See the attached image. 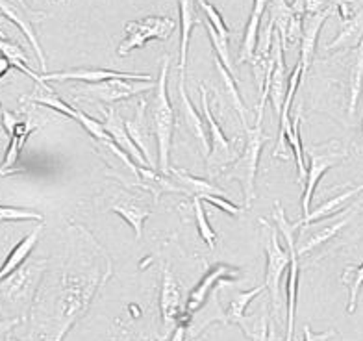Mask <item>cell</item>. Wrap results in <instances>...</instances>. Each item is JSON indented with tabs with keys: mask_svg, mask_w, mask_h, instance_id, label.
<instances>
[{
	"mask_svg": "<svg viewBox=\"0 0 363 341\" xmlns=\"http://www.w3.org/2000/svg\"><path fill=\"white\" fill-rule=\"evenodd\" d=\"M113 274V262L104 247L82 225L67 228L63 255L47 269L30 310L28 341H63L87 313L99 289Z\"/></svg>",
	"mask_w": 363,
	"mask_h": 341,
	"instance_id": "cell-1",
	"label": "cell"
},
{
	"mask_svg": "<svg viewBox=\"0 0 363 341\" xmlns=\"http://www.w3.org/2000/svg\"><path fill=\"white\" fill-rule=\"evenodd\" d=\"M47 269L48 259H28L19 269L0 280V310L10 315V319L23 321L34 306Z\"/></svg>",
	"mask_w": 363,
	"mask_h": 341,
	"instance_id": "cell-2",
	"label": "cell"
},
{
	"mask_svg": "<svg viewBox=\"0 0 363 341\" xmlns=\"http://www.w3.org/2000/svg\"><path fill=\"white\" fill-rule=\"evenodd\" d=\"M169 65H171V56L163 58L158 82H156V93L150 102V128H152L156 143H158V171L163 177H169L172 169V132L177 125V113H174V108L169 99Z\"/></svg>",
	"mask_w": 363,
	"mask_h": 341,
	"instance_id": "cell-3",
	"label": "cell"
},
{
	"mask_svg": "<svg viewBox=\"0 0 363 341\" xmlns=\"http://www.w3.org/2000/svg\"><path fill=\"white\" fill-rule=\"evenodd\" d=\"M263 113L256 116V125L243 126L245 147L238 154V158L228 165V169H220V177L225 180H238L245 193V208L252 206L256 201V173H258L259 156L263 145L269 141V135L263 132Z\"/></svg>",
	"mask_w": 363,
	"mask_h": 341,
	"instance_id": "cell-4",
	"label": "cell"
},
{
	"mask_svg": "<svg viewBox=\"0 0 363 341\" xmlns=\"http://www.w3.org/2000/svg\"><path fill=\"white\" fill-rule=\"evenodd\" d=\"M263 225V247H265V258H267V267H265V291H269L272 306V318H278V313L286 308L282 301V276L287 274L289 269V250L284 249L280 243L277 226L262 219Z\"/></svg>",
	"mask_w": 363,
	"mask_h": 341,
	"instance_id": "cell-5",
	"label": "cell"
},
{
	"mask_svg": "<svg viewBox=\"0 0 363 341\" xmlns=\"http://www.w3.org/2000/svg\"><path fill=\"white\" fill-rule=\"evenodd\" d=\"M274 216L272 223L277 226L280 234L286 237V245L289 250V269H287V284H286V341H293L295 336V313H296V295H298V276H301V267H298V255H296V232L298 225L289 223L286 217V210L280 202L274 204Z\"/></svg>",
	"mask_w": 363,
	"mask_h": 341,
	"instance_id": "cell-6",
	"label": "cell"
},
{
	"mask_svg": "<svg viewBox=\"0 0 363 341\" xmlns=\"http://www.w3.org/2000/svg\"><path fill=\"white\" fill-rule=\"evenodd\" d=\"M308 173L304 180V193H302V217L311 212V201L315 195L320 178L328 173L330 169L337 167L341 162L349 158V150L341 147L337 140H332L325 145H313L308 150Z\"/></svg>",
	"mask_w": 363,
	"mask_h": 341,
	"instance_id": "cell-7",
	"label": "cell"
},
{
	"mask_svg": "<svg viewBox=\"0 0 363 341\" xmlns=\"http://www.w3.org/2000/svg\"><path fill=\"white\" fill-rule=\"evenodd\" d=\"M177 30V21L163 15H147L141 19L128 21L125 24L126 38L119 45L117 54L128 56L134 48H143L148 41H165Z\"/></svg>",
	"mask_w": 363,
	"mask_h": 341,
	"instance_id": "cell-8",
	"label": "cell"
},
{
	"mask_svg": "<svg viewBox=\"0 0 363 341\" xmlns=\"http://www.w3.org/2000/svg\"><path fill=\"white\" fill-rule=\"evenodd\" d=\"M201 106L202 116H204L206 128L210 134V154H208V165L211 167H223V165H230L238 158V150L234 149V143L226 138L220 125L216 121L213 113H211L210 99H208V89L201 84Z\"/></svg>",
	"mask_w": 363,
	"mask_h": 341,
	"instance_id": "cell-9",
	"label": "cell"
},
{
	"mask_svg": "<svg viewBox=\"0 0 363 341\" xmlns=\"http://www.w3.org/2000/svg\"><path fill=\"white\" fill-rule=\"evenodd\" d=\"M2 123H4L6 132L10 135V145H8V150H6L2 167H0V174L6 177V174L17 173L15 165L19 162L24 143L30 138V134L38 128V125L34 123L32 116H28L26 119H19V116H15V113L6 110L2 111Z\"/></svg>",
	"mask_w": 363,
	"mask_h": 341,
	"instance_id": "cell-10",
	"label": "cell"
},
{
	"mask_svg": "<svg viewBox=\"0 0 363 341\" xmlns=\"http://www.w3.org/2000/svg\"><path fill=\"white\" fill-rule=\"evenodd\" d=\"M154 86H156V82H132V80L111 78V80H104V82L99 84H84L77 91H80L82 95H86L87 99L104 102V104L111 106L115 102L126 101L130 96L148 91Z\"/></svg>",
	"mask_w": 363,
	"mask_h": 341,
	"instance_id": "cell-11",
	"label": "cell"
},
{
	"mask_svg": "<svg viewBox=\"0 0 363 341\" xmlns=\"http://www.w3.org/2000/svg\"><path fill=\"white\" fill-rule=\"evenodd\" d=\"M241 276V271L234 265L226 264H216L208 267L206 274L201 279V282L196 284L193 291L187 297L186 303V313L187 315H193L204 306L206 298L210 297V294H213L219 284H230L238 280Z\"/></svg>",
	"mask_w": 363,
	"mask_h": 341,
	"instance_id": "cell-12",
	"label": "cell"
},
{
	"mask_svg": "<svg viewBox=\"0 0 363 341\" xmlns=\"http://www.w3.org/2000/svg\"><path fill=\"white\" fill-rule=\"evenodd\" d=\"M0 11L4 13L6 19H10L11 23L19 26L24 38L28 39V43L34 48L35 56L39 60V67H41L43 74H47V58H45V52L43 48H41V43H39L38 32H35L34 26L35 21L43 19V13L34 11L24 2H0Z\"/></svg>",
	"mask_w": 363,
	"mask_h": 341,
	"instance_id": "cell-13",
	"label": "cell"
},
{
	"mask_svg": "<svg viewBox=\"0 0 363 341\" xmlns=\"http://www.w3.org/2000/svg\"><path fill=\"white\" fill-rule=\"evenodd\" d=\"M182 294L180 282L169 267H163L162 273V289H160V312H162V323L165 328H177L182 318L186 315V303Z\"/></svg>",
	"mask_w": 363,
	"mask_h": 341,
	"instance_id": "cell-14",
	"label": "cell"
},
{
	"mask_svg": "<svg viewBox=\"0 0 363 341\" xmlns=\"http://www.w3.org/2000/svg\"><path fill=\"white\" fill-rule=\"evenodd\" d=\"M111 78H121V80H132V82H154L150 74H141V72H119L111 69H72V71L62 72H47L43 74L45 82H54V80H77L84 84H99Z\"/></svg>",
	"mask_w": 363,
	"mask_h": 341,
	"instance_id": "cell-15",
	"label": "cell"
},
{
	"mask_svg": "<svg viewBox=\"0 0 363 341\" xmlns=\"http://www.w3.org/2000/svg\"><path fill=\"white\" fill-rule=\"evenodd\" d=\"M335 11V4H330L326 10L319 11L313 15H304L302 21V39H301V56H298V63L302 67V78L301 84L304 82V77L308 74V69L311 67L313 58H315L317 39H319V32L323 28V24L326 23L330 15Z\"/></svg>",
	"mask_w": 363,
	"mask_h": 341,
	"instance_id": "cell-16",
	"label": "cell"
},
{
	"mask_svg": "<svg viewBox=\"0 0 363 341\" xmlns=\"http://www.w3.org/2000/svg\"><path fill=\"white\" fill-rule=\"evenodd\" d=\"M178 99H180L178 113H180L187 132H189V134L199 141V145L202 147L204 154H210V134H208V128H206L204 117L196 111V108L193 106L191 99H189V95H187L186 77L178 78Z\"/></svg>",
	"mask_w": 363,
	"mask_h": 341,
	"instance_id": "cell-17",
	"label": "cell"
},
{
	"mask_svg": "<svg viewBox=\"0 0 363 341\" xmlns=\"http://www.w3.org/2000/svg\"><path fill=\"white\" fill-rule=\"evenodd\" d=\"M102 126H104L106 134L110 135V140L113 141L117 147H119L123 152L128 156L132 162H138V167H148L152 169L147 164V160L143 158V154L139 152V149L135 147V143L130 140L128 130H126L125 119L117 113L113 106H110L108 110H104V121H101Z\"/></svg>",
	"mask_w": 363,
	"mask_h": 341,
	"instance_id": "cell-18",
	"label": "cell"
},
{
	"mask_svg": "<svg viewBox=\"0 0 363 341\" xmlns=\"http://www.w3.org/2000/svg\"><path fill=\"white\" fill-rule=\"evenodd\" d=\"M354 210H356V208H347V212L341 213L337 219H332L328 225H319V223H317V225H319L317 226V230L311 232L310 235L302 234V243H298V245H296V255H298V258H301V256L310 255V252H315L319 247H323L325 243H328L330 240H334L335 235L340 234L345 226L352 221L354 213H356Z\"/></svg>",
	"mask_w": 363,
	"mask_h": 341,
	"instance_id": "cell-19",
	"label": "cell"
},
{
	"mask_svg": "<svg viewBox=\"0 0 363 341\" xmlns=\"http://www.w3.org/2000/svg\"><path fill=\"white\" fill-rule=\"evenodd\" d=\"M363 41V4L356 6L354 13L349 19L341 21V30L330 43H326V52L334 50H350L356 48Z\"/></svg>",
	"mask_w": 363,
	"mask_h": 341,
	"instance_id": "cell-20",
	"label": "cell"
},
{
	"mask_svg": "<svg viewBox=\"0 0 363 341\" xmlns=\"http://www.w3.org/2000/svg\"><path fill=\"white\" fill-rule=\"evenodd\" d=\"M169 177H172L171 180L174 182L178 191L187 193V195H191V197L202 199L206 197V195H213V197L228 199V193H226L225 189H220L216 182L206 180V178L195 177V174L187 173L186 169L172 167Z\"/></svg>",
	"mask_w": 363,
	"mask_h": 341,
	"instance_id": "cell-21",
	"label": "cell"
},
{
	"mask_svg": "<svg viewBox=\"0 0 363 341\" xmlns=\"http://www.w3.org/2000/svg\"><path fill=\"white\" fill-rule=\"evenodd\" d=\"M108 210L123 217V219L134 228L135 240H141V237H143L145 221L152 216V210H148L147 206H143L141 202L135 201V199L130 197V195H125V197L119 199V201L108 204Z\"/></svg>",
	"mask_w": 363,
	"mask_h": 341,
	"instance_id": "cell-22",
	"label": "cell"
},
{
	"mask_svg": "<svg viewBox=\"0 0 363 341\" xmlns=\"http://www.w3.org/2000/svg\"><path fill=\"white\" fill-rule=\"evenodd\" d=\"M43 223L35 225V228L30 234H26L23 240L10 250V255L6 256L4 264L0 265V280L6 279L8 274H11L13 271H17L21 265L26 264V259L30 258L32 250L35 249V245L39 243V237H41V232H43Z\"/></svg>",
	"mask_w": 363,
	"mask_h": 341,
	"instance_id": "cell-23",
	"label": "cell"
},
{
	"mask_svg": "<svg viewBox=\"0 0 363 341\" xmlns=\"http://www.w3.org/2000/svg\"><path fill=\"white\" fill-rule=\"evenodd\" d=\"M267 10V2L263 0H258L254 2L252 11H250L249 23L245 26V34L243 39H241V48H239V63H250L256 54V47H258V39H259V28H262V19L263 13Z\"/></svg>",
	"mask_w": 363,
	"mask_h": 341,
	"instance_id": "cell-24",
	"label": "cell"
},
{
	"mask_svg": "<svg viewBox=\"0 0 363 341\" xmlns=\"http://www.w3.org/2000/svg\"><path fill=\"white\" fill-rule=\"evenodd\" d=\"M199 6L193 2H180L178 4V11H180V28H182V39H180V60H178V72L180 77H186L187 67V50H189V39H191V32L202 23L199 13Z\"/></svg>",
	"mask_w": 363,
	"mask_h": 341,
	"instance_id": "cell-25",
	"label": "cell"
},
{
	"mask_svg": "<svg viewBox=\"0 0 363 341\" xmlns=\"http://www.w3.org/2000/svg\"><path fill=\"white\" fill-rule=\"evenodd\" d=\"M362 191H363V184H359V186H356V188H350L347 189V191L340 193V195H335V197L328 199V201L323 202L320 206L313 208L306 217H302L301 221H296V225H298V228H302V226L313 225V223H319L323 221V219H328V217H332L334 213L341 212V208H343L345 202L350 201V199L356 197V195H359Z\"/></svg>",
	"mask_w": 363,
	"mask_h": 341,
	"instance_id": "cell-26",
	"label": "cell"
},
{
	"mask_svg": "<svg viewBox=\"0 0 363 341\" xmlns=\"http://www.w3.org/2000/svg\"><path fill=\"white\" fill-rule=\"evenodd\" d=\"M0 54H2V56L11 63V67H17L19 71H23L26 77L32 78V80H34V82L38 84L43 91H50V89H52V87L48 86V84L43 80V74H38V72L30 69V60L28 56L24 54L21 45L13 43V41H10V39L0 38Z\"/></svg>",
	"mask_w": 363,
	"mask_h": 341,
	"instance_id": "cell-27",
	"label": "cell"
},
{
	"mask_svg": "<svg viewBox=\"0 0 363 341\" xmlns=\"http://www.w3.org/2000/svg\"><path fill=\"white\" fill-rule=\"evenodd\" d=\"M349 60V101H347V111H349L350 117H354L363 89V41L350 52Z\"/></svg>",
	"mask_w": 363,
	"mask_h": 341,
	"instance_id": "cell-28",
	"label": "cell"
},
{
	"mask_svg": "<svg viewBox=\"0 0 363 341\" xmlns=\"http://www.w3.org/2000/svg\"><path fill=\"white\" fill-rule=\"evenodd\" d=\"M145 110H147V102L141 101L139 102L134 119L126 121V130H128L130 140L134 141L135 147L139 149V152L143 154V158L147 160V164L154 169L152 154H150V150H148L150 135H148V123H147V117H145Z\"/></svg>",
	"mask_w": 363,
	"mask_h": 341,
	"instance_id": "cell-29",
	"label": "cell"
},
{
	"mask_svg": "<svg viewBox=\"0 0 363 341\" xmlns=\"http://www.w3.org/2000/svg\"><path fill=\"white\" fill-rule=\"evenodd\" d=\"M263 291H265V286L262 284V286L249 289V291H238V294H234L228 308L223 312V319H225V323H235V325H238V323L245 318L249 304L252 303L254 298L259 297Z\"/></svg>",
	"mask_w": 363,
	"mask_h": 341,
	"instance_id": "cell-30",
	"label": "cell"
},
{
	"mask_svg": "<svg viewBox=\"0 0 363 341\" xmlns=\"http://www.w3.org/2000/svg\"><path fill=\"white\" fill-rule=\"evenodd\" d=\"M269 321H271V313L267 312V306H263L258 313L245 315L238 325L250 341H265L269 334Z\"/></svg>",
	"mask_w": 363,
	"mask_h": 341,
	"instance_id": "cell-31",
	"label": "cell"
},
{
	"mask_svg": "<svg viewBox=\"0 0 363 341\" xmlns=\"http://www.w3.org/2000/svg\"><path fill=\"white\" fill-rule=\"evenodd\" d=\"M216 69H217V72H219L220 80H223V86H225V93H226V96H228V101L232 102L234 110L238 111L241 125H247V106H245L243 99H241V95H239V91H238V86H235V77L232 74V72L226 71V69L223 67L219 62H217V60H216Z\"/></svg>",
	"mask_w": 363,
	"mask_h": 341,
	"instance_id": "cell-32",
	"label": "cell"
},
{
	"mask_svg": "<svg viewBox=\"0 0 363 341\" xmlns=\"http://www.w3.org/2000/svg\"><path fill=\"white\" fill-rule=\"evenodd\" d=\"M341 282L349 288V306H347V313L356 312L358 306L359 291L363 288V262L359 265H349L341 274Z\"/></svg>",
	"mask_w": 363,
	"mask_h": 341,
	"instance_id": "cell-33",
	"label": "cell"
},
{
	"mask_svg": "<svg viewBox=\"0 0 363 341\" xmlns=\"http://www.w3.org/2000/svg\"><path fill=\"white\" fill-rule=\"evenodd\" d=\"M193 212H195V223H196V230H199V235H201L204 243L210 249H213L217 243V234L216 230L211 228L210 221H208V216H206L204 210V202L199 197H193Z\"/></svg>",
	"mask_w": 363,
	"mask_h": 341,
	"instance_id": "cell-34",
	"label": "cell"
},
{
	"mask_svg": "<svg viewBox=\"0 0 363 341\" xmlns=\"http://www.w3.org/2000/svg\"><path fill=\"white\" fill-rule=\"evenodd\" d=\"M43 213L28 210V208L2 206L0 204V223H17V221H38L43 223Z\"/></svg>",
	"mask_w": 363,
	"mask_h": 341,
	"instance_id": "cell-35",
	"label": "cell"
},
{
	"mask_svg": "<svg viewBox=\"0 0 363 341\" xmlns=\"http://www.w3.org/2000/svg\"><path fill=\"white\" fill-rule=\"evenodd\" d=\"M199 10L201 11H204V19L208 21V23L211 24V26H213V30H216L217 32V35H219L220 39H223V41H228L230 39V35H232V30L228 28V26H226L225 24V19H223V15L219 13V11H217V8L216 6H211V4H208V2H204V0H201V2H199Z\"/></svg>",
	"mask_w": 363,
	"mask_h": 341,
	"instance_id": "cell-36",
	"label": "cell"
},
{
	"mask_svg": "<svg viewBox=\"0 0 363 341\" xmlns=\"http://www.w3.org/2000/svg\"><path fill=\"white\" fill-rule=\"evenodd\" d=\"M202 202H208V204H211V206L219 208V210H223V212H226L228 216L232 217H239L241 213H243V210L239 206H235L234 202L228 201V199L225 197H213V195H206V197L201 199Z\"/></svg>",
	"mask_w": 363,
	"mask_h": 341,
	"instance_id": "cell-37",
	"label": "cell"
},
{
	"mask_svg": "<svg viewBox=\"0 0 363 341\" xmlns=\"http://www.w3.org/2000/svg\"><path fill=\"white\" fill-rule=\"evenodd\" d=\"M304 341H328L332 337H335L337 332L335 330H326V332H313L310 325H304Z\"/></svg>",
	"mask_w": 363,
	"mask_h": 341,
	"instance_id": "cell-38",
	"label": "cell"
},
{
	"mask_svg": "<svg viewBox=\"0 0 363 341\" xmlns=\"http://www.w3.org/2000/svg\"><path fill=\"white\" fill-rule=\"evenodd\" d=\"M19 323L21 319H10V318L2 319V321H0V341H4L6 337L10 336V332L13 330Z\"/></svg>",
	"mask_w": 363,
	"mask_h": 341,
	"instance_id": "cell-39",
	"label": "cell"
},
{
	"mask_svg": "<svg viewBox=\"0 0 363 341\" xmlns=\"http://www.w3.org/2000/svg\"><path fill=\"white\" fill-rule=\"evenodd\" d=\"M265 341H286V337H282V334H280L277 318H272V315H271V321H269V334Z\"/></svg>",
	"mask_w": 363,
	"mask_h": 341,
	"instance_id": "cell-40",
	"label": "cell"
},
{
	"mask_svg": "<svg viewBox=\"0 0 363 341\" xmlns=\"http://www.w3.org/2000/svg\"><path fill=\"white\" fill-rule=\"evenodd\" d=\"M186 334H187L186 325H177V328H174V332H172V336L169 341H184L186 340Z\"/></svg>",
	"mask_w": 363,
	"mask_h": 341,
	"instance_id": "cell-41",
	"label": "cell"
},
{
	"mask_svg": "<svg viewBox=\"0 0 363 341\" xmlns=\"http://www.w3.org/2000/svg\"><path fill=\"white\" fill-rule=\"evenodd\" d=\"M10 69H11V63L8 62V60H6L4 56H2V54H0V78L6 77Z\"/></svg>",
	"mask_w": 363,
	"mask_h": 341,
	"instance_id": "cell-42",
	"label": "cell"
},
{
	"mask_svg": "<svg viewBox=\"0 0 363 341\" xmlns=\"http://www.w3.org/2000/svg\"><path fill=\"white\" fill-rule=\"evenodd\" d=\"M4 341H19V340H15V337H11V336H8V337H6V340Z\"/></svg>",
	"mask_w": 363,
	"mask_h": 341,
	"instance_id": "cell-43",
	"label": "cell"
},
{
	"mask_svg": "<svg viewBox=\"0 0 363 341\" xmlns=\"http://www.w3.org/2000/svg\"><path fill=\"white\" fill-rule=\"evenodd\" d=\"M362 135H363V121H362Z\"/></svg>",
	"mask_w": 363,
	"mask_h": 341,
	"instance_id": "cell-44",
	"label": "cell"
},
{
	"mask_svg": "<svg viewBox=\"0 0 363 341\" xmlns=\"http://www.w3.org/2000/svg\"><path fill=\"white\" fill-rule=\"evenodd\" d=\"M0 135H4V132H2V130H0Z\"/></svg>",
	"mask_w": 363,
	"mask_h": 341,
	"instance_id": "cell-45",
	"label": "cell"
},
{
	"mask_svg": "<svg viewBox=\"0 0 363 341\" xmlns=\"http://www.w3.org/2000/svg\"><path fill=\"white\" fill-rule=\"evenodd\" d=\"M148 341H154V340H148Z\"/></svg>",
	"mask_w": 363,
	"mask_h": 341,
	"instance_id": "cell-46",
	"label": "cell"
}]
</instances>
